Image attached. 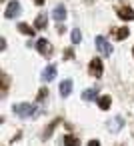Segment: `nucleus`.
<instances>
[{"mask_svg": "<svg viewBox=\"0 0 134 146\" xmlns=\"http://www.w3.org/2000/svg\"><path fill=\"white\" fill-rule=\"evenodd\" d=\"M34 4H38V6H42V4H44V0H34Z\"/></svg>", "mask_w": 134, "mask_h": 146, "instance_id": "4be33fe9", "label": "nucleus"}, {"mask_svg": "<svg viewBox=\"0 0 134 146\" xmlns=\"http://www.w3.org/2000/svg\"><path fill=\"white\" fill-rule=\"evenodd\" d=\"M58 122H60V118H56V120H52V122H50V124L46 126V130H44V134H42V140H48V138L52 136V130L56 128V124H58Z\"/></svg>", "mask_w": 134, "mask_h": 146, "instance_id": "f8f14e48", "label": "nucleus"}, {"mask_svg": "<svg viewBox=\"0 0 134 146\" xmlns=\"http://www.w3.org/2000/svg\"><path fill=\"white\" fill-rule=\"evenodd\" d=\"M88 146H100V142H98V140H90Z\"/></svg>", "mask_w": 134, "mask_h": 146, "instance_id": "412c9836", "label": "nucleus"}, {"mask_svg": "<svg viewBox=\"0 0 134 146\" xmlns=\"http://www.w3.org/2000/svg\"><path fill=\"white\" fill-rule=\"evenodd\" d=\"M110 104H112V102H110V96H100V98H98V106H100L102 110H108Z\"/></svg>", "mask_w": 134, "mask_h": 146, "instance_id": "2eb2a0df", "label": "nucleus"}, {"mask_svg": "<svg viewBox=\"0 0 134 146\" xmlns=\"http://www.w3.org/2000/svg\"><path fill=\"white\" fill-rule=\"evenodd\" d=\"M64 144L66 146H80V140L76 136H72V134H66L64 136Z\"/></svg>", "mask_w": 134, "mask_h": 146, "instance_id": "4468645a", "label": "nucleus"}, {"mask_svg": "<svg viewBox=\"0 0 134 146\" xmlns=\"http://www.w3.org/2000/svg\"><path fill=\"white\" fill-rule=\"evenodd\" d=\"M34 26H36L38 30H44V28H46V16H44V14H40V16L36 18V22H34Z\"/></svg>", "mask_w": 134, "mask_h": 146, "instance_id": "dca6fc26", "label": "nucleus"}, {"mask_svg": "<svg viewBox=\"0 0 134 146\" xmlns=\"http://www.w3.org/2000/svg\"><path fill=\"white\" fill-rule=\"evenodd\" d=\"M96 48L104 54V56H108V54H112V46H110V42L104 38V36H96Z\"/></svg>", "mask_w": 134, "mask_h": 146, "instance_id": "7ed1b4c3", "label": "nucleus"}, {"mask_svg": "<svg viewBox=\"0 0 134 146\" xmlns=\"http://www.w3.org/2000/svg\"><path fill=\"white\" fill-rule=\"evenodd\" d=\"M14 112H16L18 116H36V114H38V108L32 106V104L20 102V104H14Z\"/></svg>", "mask_w": 134, "mask_h": 146, "instance_id": "f257e3e1", "label": "nucleus"}, {"mask_svg": "<svg viewBox=\"0 0 134 146\" xmlns=\"http://www.w3.org/2000/svg\"><path fill=\"white\" fill-rule=\"evenodd\" d=\"M54 76H56V66H54V64L46 66V68H44V72H42V80H44V82H50Z\"/></svg>", "mask_w": 134, "mask_h": 146, "instance_id": "1a4fd4ad", "label": "nucleus"}, {"mask_svg": "<svg viewBox=\"0 0 134 146\" xmlns=\"http://www.w3.org/2000/svg\"><path fill=\"white\" fill-rule=\"evenodd\" d=\"M46 94H48V92H46V88H42V90L38 92V102H40L42 98H46Z\"/></svg>", "mask_w": 134, "mask_h": 146, "instance_id": "aec40b11", "label": "nucleus"}, {"mask_svg": "<svg viewBox=\"0 0 134 146\" xmlns=\"http://www.w3.org/2000/svg\"><path fill=\"white\" fill-rule=\"evenodd\" d=\"M116 14L122 20H134V10L130 6H116Z\"/></svg>", "mask_w": 134, "mask_h": 146, "instance_id": "39448f33", "label": "nucleus"}, {"mask_svg": "<svg viewBox=\"0 0 134 146\" xmlns=\"http://www.w3.org/2000/svg\"><path fill=\"white\" fill-rule=\"evenodd\" d=\"M52 18H54L58 24H62V22L66 20V8H64L62 4H58V6L52 10Z\"/></svg>", "mask_w": 134, "mask_h": 146, "instance_id": "423d86ee", "label": "nucleus"}, {"mask_svg": "<svg viewBox=\"0 0 134 146\" xmlns=\"http://www.w3.org/2000/svg\"><path fill=\"white\" fill-rule=\"evenodd\" d=\"M128 34H130V30H128L126 26H122V28H116V30H114V38H116V40H126V38H128Z\"/></svg>", "mask_w": 134, "mask_h": 146, "instance_id": "9b49d317", "label": "nucleus"}, {"mask_svg": "<svg viewBox=\"0 0 134 146\" xmlns=\"http://www.w3.org/2000/svg\"><path fill=\"white\" fill-rule=\"evenodd\" d=\"M18 30H20L22 34H26V36H34V30H32L30 26H26L24 22H20V24H18Z\"/></svg>", "mask_w": 134, "mask_h": 146, "instance_id": "f3484780", "label": "nucleus"}, {"mask_svg": "<svg viewBox=\"0 0 134 146\" xmlns=\"http://www.w3.org/2000/svg\"><path fill=\"white\" fill-rule=\"evenodd\" d=\"M70 38H72V42H74V44H78V42L82 40V36H80V30H78V28H74V30H72V36H70Z\"/></svg>", "mask_w": 134, "mask_h": 146, "instance_id": "a211bd4d", "label": "nucleus"}, {"mask_svg": "<svg viewBox=\"0 0 134 146\" xmlns=\"http://www.w3.org/2000/svg\"><path fill=\"white\" fill-rule=\"evenodd\" d=\"M90 74H92L94 78H100V76H102V62H100V58H94V60L90 62Z\"/></svg>", "mask_w": 134, "mask_h": 146, "instance_id": "0eeeda50", "label": "nucleus"}, {"mask_svg": "<svg viewBox=\"0 0 134 146\" xmlns=\"http://www.w3.org/2000/svg\"><path fill=\"white\" fill-rule=\"evenodd\" d=\"M70 92H72V80H62L60 82V94L66 98Z\"/></svg>", "mask_w": 134, "mask_h": 146, "instance_id": "9d476101", "label": "nucleus"}, {"mask_svg": "<svg viewBox=\"0 0 134 146\" xmlns=\"http://www.w3.org/2000/svg\"><path fill=\"white\" fill-rule=\"evenodd\" d=\"M96 94H98V88H88V90H84V92H82V100L90 102V100H94V98H96Z\"/></svg>", "mask_w": 134, "mask_h": 146, "instance_id": "ddd939ff", "label": "nucleus"}, {"mask_svg": "<svg viewBox=\"0 0 134 146\" xmlns=\"http://www.w3.org/2000/svg\"><path fill=\"white\" fill-rule=\"evenodd\" d=\"M64 58L68 60V58H74V52H72V48H66L64 50Z\"/></svg>", "mask_w": 134, "mask_h": 146, "instance_id": "6ab92c4d", "label": "nucleus"}, {"mask_svg": "<svg viewBox=\"0 0 134 146\" xmlns=\"http://www.w3.org/2000/svg\"><path fill=\"white\" fill-rule=\"evenodd\" d=\"M18 14H20V2H18V0H12V2H8V8H6L4 16H6V18H16Z\"/></svg>", "mask_w": 134, "mask_h": 146, "instance_id": "20e7f679", "label": "nucleus"}, {"mask_svg": "<svg viewBox=\"0 0 134 146\" xmlns=\"http://www.w3.org/2000/svg\"><path fill=\"white\" fill-rule=\"evenodd\" d=\"M106 126H108V130H110V132H118V130L124 126V120H122L120 116H114L112 120H108V124H106Z\"/></svg>", "mask_w": 134, "mask_h": 146, "instance_id": "6e6552de", "label": "nucleus"}, {"mask_svg": "<svg viewBox=\"0 0 134 146\" xmlns=\"http://www.w3.org/2000/svg\"><path fill=\"white\" fill-rule=\"evenodd\" d=\"M36 50H38L44 58H50V56H52V52H54L52 44H50L48 40H44V38H40V40L36 42Z\"/></svg>", "mask_w": 134, "mask_h": 146, "instance_id": "f03ea898", "label": "nucleus"}]
</instances>
